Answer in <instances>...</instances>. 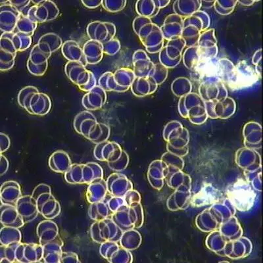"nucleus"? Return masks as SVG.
<instances>
[{
	"mask_svg": "<svg viewBox=\"0 0 263 263\" xmlns=\"http://www.w3.org/2000/svg\"><path fill=\"white\" fill-rule=\"evenodd\" d=\"M102 44L103 53L109 55H115V54L118 52L120 47H121L119 41L114 39Z\"/></svg>",
	"mask_w": 263,
	"mask_h": 263,
	"instance_id": "obj_47",
	"label": "nucleus"
},
{
	"mask_svg": "<svg viewBox=\"0 0 263 263\" xmlns=\"http://www.w3.org/2000/svg\"><path fill=\"white\" fill-rule=\"evenodd\" d=\"M0 48L17 54L16 32H2L0 37Z\"/></svg>",
	"mask_w": 263,
	"mask_h": 263,
	"instance_id": "obj_37",
	"label": "nucleus"
},
{
	"mask_svg": "<svg viewBox=\"0 0 263 263\" xmlns=\"http://www.w3.org/2000/svg\"><path fill=\"white\" fill-rule=\"evenodd\" d=\"M86 32L90 40L104 43L114 39L116 27L111 23L95 21L88 25Z\"/></svg>",
	"mask_w": 263,
	"mask_h": 263,
	"instance_id": "obj_11",
	"label": "nucleus"
},
{
	"mask_svg": "<svg viewBox=\"0 0 263 263\" xmlns=\"http://www.w3.org/2000/svg\"><path fill=\"white\" fill-rule=\"evenodd\" d=\"M80 62H68L65 67L67 78L76 84L80 90L88 92L97 86L95 74Z\"/></svg>",
	"mask_w": 263,
	"mask_h": 263,
	"instance_id": "obj_5",
	"label": "nucleus"
},
{
	"mask_svg": "<svg viewBox=\"0 0 263 263\" xmlns=\"http://www.w3.org/2000/svg\"><path fill=\"white\" fill-rule=\"evenodd\" d=\"M9 161L6 157L1 154L0 156V175L3 176L7 173L9 168Z\"/></svg>",
	"mask_w": 263,
	"mask_h": 263,
	"instance_id": "obj_53",
	"label": "nucleus"
},
{
	"mask_svg": "<svg viewBox=\"0 0 263 263\" xmlns=\"http://www.w3.org/2000/svg\"><path fill=\"white\" fill-rule=\"evenodd\" d=\"M22 196L20 185L16 181H7L2 185V204L15 206L18 199Z\"/></svg>",
	"mask_w": 263,
	"mask_h": 263,
	"instance_id": "obj_21",
	"label": "nucleus"
},
{
	"mask_svg": "<svg viewBox=\"0 0 263 263\" xmlns=\"http://www.w3.org/2000/svg\"><path fill=\"white\" fill-rule=\"evenodd\" d=\"M51 54L46 53L40 49L36 44L30 51L29 60L34 65H42L48 62Z\"/></svg>",
	"mask_w": 263,
	"mask_h": 263,
	"instance_id": "obj_41",
	"label": "nucleus"
},
{
	"mask_svg": "<svg viewBox=\"0 0 263 263\" xmlns=\"http://www.w3.org/2000/svg\"><path fill=\"white\" fill-rule=\"evenodd\" d=\"M134 67L136 77H150L152 65L150 63L146 53L142 50L136 51L133 56Z\"/></svg>",
	"mask_w": 263,
	"mask_h": 263,
	"instance_id": "obj_28",
	"label": "nucleus"
},
{
	"mask_svg": "<svg viewBox=\"0 0 263 263\" xmlns=\"http://www.w3.org/2000/svg\"><path fill=\"white\" fill-rule=\"evenodd\" d=\"M194 72L196 79L202 80L209 77H218L225 81L226 75L224 68L220 64L219 60L201 55L195 63Z\"/></svg>",
	"mask_w": 263,
	"mask_h": 263,
	"instance_id": "obj_9",
	"label": "nucleus"
},
{
	"mask_svg": "<svg viewBox=\"0 0 263 263\" xmlns=\"http://www.w3.org/2000/svg\"><path fill=\"white\" fill-rule=\"evenodd\" d=\"M37 92H39V90L34 86H26L25 88L21 89L17 96L18 105L27 111L30 99L34 93Z\"/></svg>",
	"mask_w": 263,
	"mask_h": 263,
	"instance_id": "obj_39",
	"label": "nucleus"
},
{
	"mask_svg": "<svg viewBox=\"0 0 263 263\" xmlns=\"http://www.w3.org/2000/svg\"><path fill=\"white\" fill-rule=\"evenodd\" d=\"M82 4L88 9H96L102 6V0H82Z\"/></svg>",
	"mask_w": 263,
	"mask_h": 263,
	"instance_id": "obj_52",
	"label": "nucleus"
},
{
	"mask_svg": "<svg viewBox=\"0 0 263 263\" xmlns=\"http://www.w3.org/2000/svg\"><path fill=\"white\" fill-rule=\"evenodd\" d=\"M82 49L87 64H98L102 60L104 53L101 42L89 40L84 44Z\"/></svg>",
	"mask_w": 263,
	"mask_h": 263,
	"instance_id": "obj_27",
	"label": "nucleus"
},
{
	"mask_svg": "<svg viewBox=\"0 0 263 263\" xmlns=\"http://www.w3.org/2000/svg\"><path fill=\"white\" fill-rule=\"evenodd\" d=\"M36 234L39 238L40 244L43 246L60 236V232L56 223L51 220L47 219L37 224Z\"/></svg>",
	"mask_w": 263,
	"mask_h": 263,
	"instance_id": "obj_24",
	"label": "nucleus"
},
{
	"mask_svg": "<svg viewBox=\"0 0 263 263\" xmlns=\"http://www.w3.org/2000/svg\"><path fill=\"white\" fill-rule=\"evenodd\" d=\"M99 86L105 91H119L123 92V89L117 85L114 79V73L111 72H106L103 73L99 79Z\"/></svg>",
	"mask_w": 263,
	"mask_h": 263,
	"instance_id": "obj_35",
	"label": "nucleus"
},
{
	"mask_svg": "<svg viewBox=\"0 0 263 263\" xmlns=\"http://www.w3.org/2000/svg\"><path fill=\"white\" fill-rule=\"evenodd\" d=\"M108 192L107 181L103 178H98L88 184L86 197L90 204L100 201L106 197Z\"/></svg>",
	"mask_w": 263,
	"mask_h": 263,
	"instance_id": "obj_23",
	"label": "nucleus"
},
{
	"mask_svg": "<svg viewBox=\"0 0 263 263\" xmlns=\"http://www.w3.org/2000/svg\"><path fill=\"white\" fill-rule=\"evenodd\" d=\"M100 253L110 262H130L132 255L126 249L120 248L114 241L101 244Z\"/></svg>",
	"mask_w": 263,
	"mask_h": 263,
	"instance_id": "obj_15",
	"label": "nucleus"
},
{
	"mask_svg": "<svg viewBox=\"0 0 263 263\" xmlns=\"http://www.w3.org/2000/svg\"><path fill=\"white\" fill-rule=\"evenodd\" d=\"M120 147H121L117 143L105 141L96 144L93 149V156L98 161L108 162Z\"/></svg>",
	"mask_w": 263,
	"mask_h": 263,
	"instance_id": "obj_31",
	"label": "nucleus"
},
{
	"mask_svg": "<svg viewBox=\"0 0 263 263\" xmlns=\"http://www.w3.org/2000/svg\"><path fill=\"white\" fill-rule=\"evenodd\" d=\"M153 79L151 77H136L131 85L132 91L136 96H144L153 92Z\"/></svg>",
	"mask_w": 263,
	"mask_h": 263,
	"instance_id": "obj_32",
	"label": "nucleus"
},
{
	"mask_svg": "<svg viewBox=\"0 0 263 263\" xmlns=\"http://www.w3.org/2000/svg\"><path fill=\"white\" fill-rule=\"evenodd\" d=\"M0 211H1V223L4 227L20 229L24 226L25 222L15 206L2 204Z\"/></svg>",
	"mask_w": 263,
	"mask_h": 263,
	"instance_id": "obj_22",
	"label": "nucleus"
},
{
	"mask_svg": "<svg viewBox=\"0 0 263 263\" xmlns=\"http://www.w3.org/2000/svg\"><path fill=\"white\" fill-rule=\"evenodd\" d=\"M114 76L117 85L121 87L124 91L128 90L136 78L135 72L126 68L117 70L114 73Z\"/></svg>",
	"mask_w": 263,
	"mask_h": 263,
	"instance_id": "obj_34",
	"label": "nucleus"
},
{
	"mask_svg": "<svg viewBox=\"0 0 263 263\" xmlns=\"http://www.w3.org/2000/svg\"><path fill=\"white\" fill-rule=\"evenodd\" d=\"M21 13L11 1L0 2V30L2 32H13L16 29Z\"/></svg>",
	"mask_w": 263,
	"mask_h": 263,
	"instance_id": "obj_12",
	"label": "nucleus"
},
{
	"mask_svg": "<svg viewBox=\"0 0 263 263\" xmlns=\"http://www.w3.org/2000/svg\"><path fill=\"white\" fill-rule=\"evenodd\" d=\"M108 201L109 200H106L105 198L102 201L90 204L88 213L91 219L95 221H100L105 218L112 217L114 213L110 210Z\"/></svg>",
	"mask_w": 263,
	"mask_h": 263,
	"instance_id": "obj_30",
	"label": "nucleus"
},
{
	"mask_svg": "<svg viewBox=\"0 0 263 263\" xmlns=\"http://www.w3.org/2000/svg\"><path fill=\"white\" fill-rule=\"evenodd\" d=\"M16 35V45L18 51H24L29 49L32 45V36L23 34L20 32H15Z\"/></svg>",
	"mask_w": 263,
	"mask_h": 263,
	"instance_id": "obj_42",
	"label": "nucleus"
},
{
	"mask_svg": "<svg viewBox=\"0 0 263 263\" xmlns=\"http://www.w3.org/2000/svg\"><path fill=\"white\" fill-rule=\"evenodd\" d=\"M11 140L9 136L3 133H0V149L1 154L6 152L10 147Z\"/></svg>",
	"mask_w": 263,
	"mask_h": 263,
	"instance_id": "obj_51",
	"label": "nucleus"
},
{
	"mask_svg": "<svg viewBox=\"0 0 263 263\" xmlns=\"http://www.w3.org/2000/svg\"><path fill=\"white\" fill-rule=\"evenodd\" d=\"M37 44L42 51L52 55L59 49L62 48L63 42L62 37L58 34L49 32L40 37Z\"/></svg>",
	"mask_w": 263,
	"mask_h": 263,
	"instance_id": "obj_29",
	"label": "nucleus"
},
{
	"mask_svg": "<svg viewBox=\"0 0 263 263\" xmlns=\"http://www.w3.org/2000/svg\"><path fill=\"white\" fill-rule=\"evenodd\" d=\"M126 4V1H107L103 0L102 6L109 12L116 13L124 8Z\"/></svg>",
	"mask_w": 263,
	"mask_h": 263,
	"instance_id": "obj_46",
	"label": "nucleus"
},
{
	"mask_svg": "<svg viewBox=\"0 0 263 263\" xmlns=\"http://www.w3.org/2000/svg\"><path fill=\"white\" fill-rule=\"evenodd\" d=\"M43 257V247L34 243H20L15 250L16 262H41Z\"/></svg>",
	"mask_w": 263,
	"mask_h": 263,
	"instance_id": "obj_13",
	"label": "nucleus"
},
{
	"mask_svg": "<svg viewBox=\"0 0 263 263\" xmlns=\"http://www.w3.org/2000/svg\"><path fill=\"white\" fill-rule=\"evenodd\" d=\"M222 198L221 192L212 184H205L191 198V205L194 208H201L217 203Z\"/></svg>",
	"mask_w": 263,
	"mask_h": 263,
	"instance_id": "obj_14",
	"label": "nucleus"
},
{
	"mask_svg": "<svg viewBox=\"0 0 263 263\" xmlns=\"http://www.w3.org/2000/svg\"><path fill=\"white\" fill-rule=\"evenodd\" d=\"M27 67L30 74L36 77H41L43 76L48 70V62L42 65H34L28 59Z\"/></svg>",
	"mask_w": 263,
	"mask_h": 263,
	"instance_id": "obj_45",
	"label": "nucleus"
},
{
	"mask_svg": "<svg viewBox=\"0 0 263 263\" xmlns=\"http://www.w3.org/2000/svg\"><path fill=\"white\" fill-rule=\"evenodd\" d=\"M22 234L17 228L4 227L0 230V243L8 246L15 243H21Z\"/></svg>",
	"mask_w": 263,
	"mask_h": 263,
	"instance_id": "obj_33",
	"label": "nucleus"
},
{
	"mask_svg": "<svg viewBox=\"0 0 263 263\" xmlns=\"http://www.w3.org/2000/svg\"><path fill=\"white\" fill-rule=\"evenodd\" d=\"M62 52L63 57L69 62H80L85 66L88 65L84 57L83 49L76 41L72 40L65 41L62 47Z\"/></svg>",
	"mask_w": 263,
	"mask_h": 263,
	"instance_id": "obj_25",
	"label": "nucleus"
},
{
	"mask_svg": "<svg viewBox=\"0 0 263 263\" xmlns=\"http://www.w3.org/2000/svg\"><path fill=\"white\" fill-rule=\"evenodd\" d=\"M51 101L45 93H34L30 99L27 112L37 116H45L50 111Z\"/></svg>",
	"mask_w": 263,
	"mask_h": 263,
	"instance_id": "obj_18",
	"label": "nucleus"
},
{
	"mask_svg": "<svg viewBox=\"0 0 263 263\" xmlns=\"http://www.w3.org/2000/svg\"><path fill=\"white\" fill-rule=\"evenodd\" d=\"M64 245L60 236L46 243L43 247V257L41 262L60 263L62 248Z\"/></svg>",
	"mask_w": 263,
	"mask_h": 263,
	"instance_id": "obj_20",
	"label": "nucleus"
},
{
	"mask_svg": "<svg viewBox=\"0 0 263 263\" xmlns=\"http://www.w3.org/2000/svg\"><path fill=\"white\" fill-rule=\"evenodd\" d=\"M227 196L234 208L242 212L251 210L256 199L252 186L243 178L236 180L227 187Z\"/></svg>",
	"mask_w": 263,
	"mask_h": 263,
	"instance_id": "obj_2",
	"label": "nucleus"
},
{
	"mask_svg": "<svg viewBox=\"0 0 263 263\" xmlns=\"http://www.w3.org/2000/svg\"><path fill=\"white\" fill-rule=\"evenodd\" d=\"M32 196L36 201L39 213L48 220H52L60 215L61 205L51 193V187L40 184L35 187Z\"/></svg>",
	"mask_w": 263,
	"mask_h": 263,
	"instance_id": "obj_4",
	"label": "nucleus"
},
{
	"mask_svg": "<svg viewBox=\"0 0 263 263\" xmlns=\"http://www.w3.org/2000/svg\"><path fill=\"white\" fill-rule=\"evenodd\" d=\"M90 232L92 240L100 244L106 241L117 242L123 235V230L115 224L111 218L95 221L91 224Z\"/></svg>",
	"mask_w": 263,
	"mask_h": 263,
	"instance_id": "obj_7",
	"label": "nucleus"
},
{
	"mask_svg": "<svg viewBox=\"0 0 263 263\" xmlns=\"http://www.w3.org/2000/svg\"><path fill=\"white\" fill-rule=\"evenodd\" d=\"M128 161L127 154L125 152L122 151L117 159L112 163H108L109 168L114 171L123 170L127 165Z\"/></svg>",
	"mask_w": 263,
	"mask_h": 263,
	"instance_id": "obj_44",
	"label": "nucleus"
},
{
	"mask_svg": "<svg viewBox=\"0 0 263 263\" xmlns=\"http://www.w3.org/2000/svg\"><path fill=\"white\" fill-rule=\"evenodd\" d=\"M60 15V9L56 4L49 0H42L30 9L27 16L37 23L49 22L56 20Z\"/></svg>",
	"mask_w": 263,
	"mask_h": 263,
	"instance_id": "obj_10",
	"label": "nucleus"
},
{
	"mask_svg": "<svg viewBox=\"0 0 263 263\" xmlns=\"http://www.w3.org/2000/svg\"><path fill=\"white\" fill-rule=\"evenodd\" d=\"M11 3L17 9L21 15L27 16L30 9L37 3V2L29 1H17V0H10Z\"/></svg>",
	"mask_w": 263,
	"mask_h": 263,
	"instance_id": "obj_43",
	"label": "nucleus"
},
{
	"mask_svg": "<svg viewBox=\"0 0 263 263\" xmlns=\"http://www.w3.org/2000/svg\"><path fill=\"white\" fill-rule=\"evenodd\" d=\"M37 25L39 23L30 20L28 16L21 15L16 24V29L17 30L16 32L23 33L32 37L35 30L37 29Z\"/></svg>",
	"mask_w": 263,
	"mask_h": 263,
	"instance_id": "obj_36",
	"label": "nucleus"
},
{
	"mask_svg": "<svg viewBox=\"0 0 263 263\" xmlns=\"http://www.w3.org/2000/svg\"><path fill=\"white\" fill-rule=\"evenodd\" d=\"M260 79V73L257 70L245 62H241L234 68L232 77L225 82L230 90H239L253 86Z\"/></svg>",
	"mask_w": 263,
	"mask_h": 263,
	"instance_id": "obj_6",
	"label": "nucleus"
},
{
	"mask_svg": "<svg viewBox=\"0 0 263 263\" xmlns=\"http://www.w3.org/2000/svg\"><path fill=\"white\" fill-rule=\"evenodd\" d=\"M110 210L112 213L117 212L120 209L126 205L125 201H124V197H112L109 199L108 201Z\"/></svg>",
	"mask_w": 263,
	"mask_h": 263,
	"instance_id": "obj_48",
	"label": "nucleus"
},
{
	"mask_svg": "<svg viewBox=\"0 0 263 263\" xmlns=\"http://www.w3.org/2000/svg\"><path fill=\"white\" fill-rule=\"evenodd\" d=\"M106 101V91L97 85L83 96L82 104L88 111H95L101 109Z\"/></svg>",
	"mask_w": 263,
	"mask_h": 263,
	"instance_id": "obj_17",
	"label": "nucleus"
},
{
	"mask_svg": "<svg viewBox=\"0 0 263 263\" xmlns=\"http://www.w3.org/2000/svg\"><path fill=\"white\" fill-rule=\"evenodd\" d=\"M106 181L108 192L112 196L124 197L133 187L130 181L120 174L109 176Z\"/></svg>",
	"mask_w": 263,
	"mask_h": 263,
	"instance_id": "obj_19",
	"label": "nucleus"
},
{
	"mask_svg": "<svg viewBox=\"0 0 263 263\" xmlns=\"http://www.w3.org/2000/svg\"><path fill=\"white\" fill-rule=\"evenodd\" d=\"M142 208L138 203L124 205L112 214V220L123 232L142 224Z\"/></svg>",
	"mask_w": 263,
	"mask_h": 263,
	"instance_id": "obj_8",
	"label": "nucleus"
},
{
	"mask_svg": "<svg viewBox=\"0 0 263 263\" xmlns=\"http://www.w3.org/2000/svg\"><path fill=\"white\" fill-rule=\"evenodd\" d=\"M16 54L9 52L0 48V64H8V63H15Z\"/></svg>",
	"mask_w": 263,
	"mask_h": 263,
	"instance_id": "obj_50",
	"label": "nucleus"
},
{
	"mask_svg": "<svg viewBox=\"0 0 263 263\" xmlns=\"http://www.w3.org/2000/svg\"><path fill=\"white\" fill-rule=\"evenodd\" d=\"M18 243H20L0 246V263L16 262L15 250Z\"/></svg>",
	"mask_w": 263,
	"mask_h": 263,
	"instance_id": "obj_40",
	"label": "nucleus"
},
{
	"mask_svg": "<svg viewBox=\"0 0 263 263\" xmlns=\"http://www.w3.org/2000/svg\"><path fill=\"white\" fill-rule=\"evenodd\" d=\"M120 241H121L122 247L126 250H133L137 248L140 242V235L136 231H133L131 230H126L122 235Z\"/></svg>",
	"mask_w": 263,
	"mask_h": 263,
	"instance_id": "obj_38",
	"label": "nucleus"
},
{
	"mask_svg": "<svg viewBox=\"0 0 263 263\" xmlns=\"http://www.w3.org/2000/svg\"><path fill=\"white\" fill-rule=\"evenodd\" d=\"M15 206L25 224L34 220L40 214L37 210L36 201L32 195L21 197Z\"/></svg>",
	"mask_w": 263,
	"mask_h": 263,
	"instance_id": "obj_16",
	"label": "nucleus"
},
{
	"mask_svg": "<svg viewBox=\"0 0 263 263\" xmlns=\"http://www.w3.org/2000/svg\"><path fill=\"white\" fill-rule=\"evenodd\" d=\"M75 131L93 144L107 141L110 128L106 124L99 123L95 115L85 111L79 112L73 121Z\"/></svg>",
	"mask_w": 263,
	"mask_h": 263,
	"instance_id": "obj_1",
	"label": "nucleus"
},
{
	"mask_svg": "<svg viewBox=\"0 0 263 263\" xmlns=\"http://www.w3.org/2000/svg\"><path fill=\"white\" fill-rule=\"evenodd\" d=\"M81 262L79 256L74 252L62 251L60 256V263H79Z\"/></svg>",
	"mask_w": 263,
	"mask_h": 263,
	"instance_id": "obj_49",
	"label": "nucleus"
},
{
	"mask_svg": "<svg viewBox=\"0 0 263 263\" xmlns=\"http://www.w3.org/2000/svg\"><path fill=\"white\" fill-rule=\"evenodd\" d=\"M103 178L102 166L95 162L72 163L65 173V179L70 184H90L93 180Z\"/></svg>",
	"mask_w": 263,
	"mask_h": 263,
	"instance_id": "obj_3",
	"label": "nucleus"
},
{
	"mask_svg": "<svg viewBox=\"0 0 263 263\" xmlns=\"http://www.w3.org/2000/svg\"><path fill=\"white\" fill-rule=\"evenodd\" d=\"M48 164L49 168L54 172L65 174L72 163L67 152L58 150L49 157Z\"/></svg>",
	"mask_w": 263,
	"mask_h": 263,
	"instance_id": "obj_26",
	"label": "nucleus"
}]
</instances>
